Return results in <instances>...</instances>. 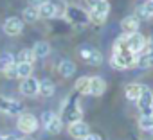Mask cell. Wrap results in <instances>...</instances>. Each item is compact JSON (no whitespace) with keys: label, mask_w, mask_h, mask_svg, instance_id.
<instances>
[{"label":"cell","mask_w":153,"mask_h":140,"mask_svg":"<svg viewBox=\"0 0 153 140\" xmlns=\"http://www.w3.org/2000/svg\"><path fill=\"white\" fill-rule=\"evenodd\" d=\"M81 117H83V110H81V106H79V102H78V94H72V95L63 102L59 119H61V122L72 124V122L81 120Z\"/></svg>","instance_id":"cell-1"},{"label":"cell","mask_w":153,"mask_h":140,"mask_svg":"<svg viewBox=\"0 0 153 140\" xmlns=\"http://www.w3.org/2000/svg\"><path fill=\"white\" fill-rule=\"evenodd\" d=\"M108 15H110V2L108 0H101V2L96 4L92 9H88L90 24H96V25H103L106 22Z\"/></svg>","instance_id":"cell-2"},{"label":"cell","mask_w":153,"mask_h":140,"mask_svg":"<svg viewBox=\"0 0 153 140\" xmlns=\"http://www.w3.org/2000/svg\"><path fill=\"white\" fill-rule=\"evenodd\" d=\"M65 18H67L70 24H74V25H88V24H90L88 11H85V9L79 7V6H67Z\"/></svg>","instance_id":"cell-3"},{"label":"cell","mask_w":153,"mask_h":140,"mask_svg":"<svg viewBox=\"0 0 153 140\" xmlns=\"http://www.w3.org/2000/svg\"><path fill=\"white\" fill-rule=\"evenodd\" d=\"M135 61H137V56L131 54L130 50H124V52H117V54H112V66L117 68V70H126V68H131L135 66Z\"/></svg>","instance_id":"cell-4"},{"label":"cell","mask_w":153,"mask_h":140,"mask_svg":"<svg viewBox=\"0 0 153 140\" xmlns=\"http://www.w3.org/2000/svg\"><path fill=\"white\" fill-rule=\"evenodd\" d=\"M79 56L83 61H87L90 66H99L103 63V54L92 45H81L79 47Z\"/></svg>","instance_id":"cell-5"},{"label":"cell","mask_w":153,"mask_h":140,"mask_svg":"<svg viewBox=\"0 0 153 140\" xmlns=\"http://www.w3.org/2000/svg\"><path fill=\"white\" fill-rule=\"evenodd\" d=\"M137 108L140 115H153V92L148 86H142V92L137 99Z\"/></svg>","instance_id":"cell-6"},{"label":"cell","mask_w":153,"mask_h":140,"mask_svg":"<svg viewBox=\"0 0 153 140\" xmlns=\"http://www.w3.org/2000/svg\"><path fill=\"white\" fill-rule=\"evenodd\" d=\"M16 127L24 133V135H31L38 129V119L33 115V113H22L18 115V120H16Z\"/></svg>","instance_id":"cell-7"},{"label":"cell","mask_w":153,"mask_h":140,"mask_svg":"<svg viewBox=\"0 0 153 140\" xmlns=\"http://www.w3.org/2000/svg\"><path fill=\"white\" fill-rule=\"evenodd\" d=\"M126 36V49L131 52V54H140L142 49H144V43H146V38L144 34L140 32H133V34H124Z\"/></svg>","instance_id":"cell-8"},{"label":"cell","mask_w":153,"mask_h":140,"mask_svg":"<svg viewBox=\"0 0 153 140\" xmlns=\"http://www.w3.org/2000/svg\"><path fill=\"white\" fill-rule=\"evenodd\" d=\"M0 111L9 113V115H22L24 113V106H22V102H18L15 99L0 95Z\"/></svg>","instance_id":"cell-9"},{"label":"cell","mask_w":153,"mask_h":140,"mask_svg":"<svg viewBox=\"0 0 153 140\" xmlns=\"http://www.w3.org/2000/svg\"><path fill=\"white\" fill-rule=\"evenodd\" d=\"M24 31V22L18 16H11L4 22V32L7 36H18Z\"/></svg>","instance_id":"cell-10"},{"label":"cell","mask_w":153,"mask_h":140,"mask_svg":"<svg viewBox=\"0 0 153 140\" xmlns=\"http://www.w3.org/2000/svg\"><path fill=\"white\" fill-rule=\"evenodd\" d=\"M88 133H90V127H88V124H87V122H83V120H78V122L68 124V135H70V136H74V138L83 140Z\"/></svg>","instance_id":"cell-11"},{"label":"cell","mask_w":153,"mask_h":140,"mask_svg":"<svg viewBox=\"0 0 153 140\" xmlns=\"http://www.w3.org/2000/svg\"><path fill=\"white\" fill-rule=\"evenodd\" d=\"M38 88H40V81L36 79V77H27V79H24L22 83H20V92L24 94V95H27V97H34V95H38Z\"/></svg>","instance_id":"cell-12"},{"label":"cell","mask_w":153,"mask_h":140,"mask_svg":"<svg viewBox=\"0 0 153 140\" xmlns=\"http://www.w3.org/2000/svg\"><path fill=\"white\" fill-rule=\"evenodd\" d=\"M105 92H106V83H105V79H103V77H99V76H92V77H90V88H88V95L101 97Z\"/></svg>","instance_id":"cell-13"},{"label":"cell","mask_w":153,"mask_h":140,"mask_svg":"<svg viewBox=\"0 0 153 140\" xmlns=\"http://www.w3.org/2000/svg\"><path fill=\"white\" fill-rule=\"evenodd\" d=\"M139 27H140V22L133 16V15H128L121 20V29L124 34H133V32H139Z\"/></svg>","instance_id":"cell-14"},{"label":"cell","mask_w":153,"mask_h":140,"mask_svg":"<svg viewBox=\"0 0 153 140\" xmlns=\"http://www.w3.org/2000/svg\"><path fill=\"white\" fill-rule=\"evenodd\" d=\"M58 72H59V76L65 77V79L72 77V76L76 74V65H74V61H72V59H61L59 65H58Z\"/></svg>","instance_id":"cell-15"},{"label":"cell","mask_w":153,"mask_h":140,"mask_svg":"<svg viewBox=\"0 0 153 140\" xmlns=\"http://www.w3.org/2000/svg\"><path fill=\"white\" fill-rule=\"evenodd\" d=\"M31 50H33V54H34L36 59H43V57H47L51 54V45L47 41H36Z\"/></svg>","instance_id":"cell-16"},{"label":"cell","mask_w":153,"mask_h":140,"mask_svg":"<svg viewBox=\"0 0 153 140\" xmlns=\"http://www.w3.org/2000/svg\"><path fill=\"white\" fill-rule=\"evenodd\" d=\"M38 16L43 18V20H51V18H56V11H54V6L51 0H45V2L38 7Z\"/></svg>","instance_id":"cell-17"},{"label":"cell","mask_w":153,"mask_h":140,"mask_svg":"<svg viewBox=\"0 0 153 140\" xmlns=\"http://www.w3.org/2000/svg\"><path fill=\"white\" fill-rule=\"evenodd\" d=\"M142 86H144V85H139V83H130V85H126V88H124L126 99L137 102V99H139V95H140V92H142Z\"/></svg>","instance_id":"cell-18"},{"label":"cell","mask_w":153,"mask_h":140,"mask_svg":"<svg viewBox=\"0 0 153 140\" xmlns=\"http://www.w3.org/2000/svg\"><path fill=\"white\" fill-rule=\"evenodd\" d=\"M15 76L16 79H27L33 76V65H27V63H16L15 65Z\"/></svg>","instance_id":"cell-19"},{"label":"cell","mask_w":153,"mask_h":140,"mask_svg":"<svg viewBox=\"0 0 153 140\" xmlns=\"http://www.w3.org/2000/svg\"><path fill=\"white\" fill-rule=\"evenodd\" d=\"M56 92V86L51 79H42L40 81V88H38V94L43 95V97H52Z\"/></svg>","instance_id":"cell-20"},{"label":"cell","mask_w":153,"mask_h":140,"mask_svg":"<svg viewBox=\"0 0 153 140\" xmlns=\"http://www.w3.org/2000/svg\"><path fill=\"white\" fill-rule=\"evenodd\" d=\"M15 56L11 54V52H2L0 54V70H2V72L6 74L9 68H13L15 66Z\"/></svg>","instance_id":"cell-21"},{"label":"cell","mask_w":153,"mask_h":140,"mask_svg":"<svg viewBox=\"0 0 153 140\" xmlns=\"http://www.w3.org/2000/svg\"><path fill=\"white\" fill-rule=\"evenodd\" d=\"M88 88H90V77L88 76H83L76 81L74 85V90L76 94H81V95H88Z\"/></svg>","instance_id":"cell-22"},{"label":"cell","mask_w":153,"mask_h":140,"mask_svg":"<svg viewBox=\"0 0 153 140\" xmlns=\"http://www.w3.org/2000/svg\"><path fill=\"white\" fill-rule=\"evenodd\" d=\"M45 129L51 133V135H58L61 129H63V122H61V119H59V115H54L47 124H45Z\"/></svg>","instance_id":"cell-23"},{"label":"cell","mask_w":153,"mask_h":140,"mask_svg":"<svg viewBox=\"0 0 153 140\" xmlns=\"http://www.w3.org/2000/svg\"><path fill=\"white\" fill-rule=\"evenodd\" d=\"M34 59H36V57H34V54H33L31 49H22V50L15 56V61H16V63H27V65H33Z\"/></svg>","instance_id":"cell-24"},{"label":"cell","mask_w":153,"mask_h":140,"mask_svg":"<svg viewBox=\"0 0 153 140\" xmlns=\"http://www.w3.org/2000/svg\"><path fill=\"white\" fill-rule=\"evenodd\" d=\"M139 127L146 133H153V115H140L139 117Z\"/></svg>","instance_id":"cell-25"},{"label":"cell","mask_w":153,"mask_h":140,"mask_svg":"<svg viewBox=\"0 0 153 140\" xmlns=\"http://www.w3.org/2000/svg\"><path fill=\"white\" fill-rule=\"evenodd\" d=\"M40 16H38V9L36 7H25L24 9V22H29V24H33V22H36Z\"/></svg>","instance_id":"cell-26"},{"label":"cell","mask_w":153,"mask_h":140,"mask_svg":"<svg viewBox=\"0 0 153 140\" xmlns=\"http://www.w3.org/2000/svg\"><path fill=\"white\" fill-rule=\"evenodd\" d=\"M124 50H128V49H126V36L123 34V36H119V38L114 41V47H112V54H117V52H124Z\"/></svg>","instance_id":"cell-27"},{"label":"cell","mask_w":153,"mask_h":140,"mask_svg":"<svg viewBox=\"0 0 153 140\" xmlns=\"http://www.w3.org/2000/svg\"><path fill=\"white\" fill-rule=\"evenodd\" d=\"M52 6H54V11H56V16H65V11H67V2L65 0H51Z\"/></svg>","instance_id":"cell-28"},{"label":"cell","mask_w":153,"mask_h":140,"mask_svg":"<svg viewBox=\"0 0 153 140\" xmlns=\"http://www.w3.org/2000/svg\"><path fill=\"white\" fill-rule=\"evenodd\" d=\"M140 54H144V56H148V57H151V59H153V36H149V38L146 40L144 49H142V52H140Z\"/></svg>","instance_id":"cell-29"},{"label":"cell","mask_w":153,"mask_h":140,"mask_svg":"<svg viewBox=\"0 0 153 140\" xmlns=\"http://www.w3.org/2000/svg\"><path fill=\"white\" fill-rule=\"evenodd\" d=\"M142 9H144L146 16L151 18L153 16V0H144V2H142Z\"/></svg>","instance_id":"cell-30"},{"label":"cell","mask_w":153,"mask_h":140,"mask_svg":"<svg viewBox=\"0 0 153 140\" xmlns=\"http://www.w3.org/2000/svg\"><path fill=\"white\" fill-rule=\"evenodd\" d=\"M54 115H56L54 111H43V113H42V124L45 126V124H47V122H49V120L54 117Z\"/></svg>","instance_id":"cell-31"},{"label":"cell","mask_w":153,"mask_h":140,"mask_svg":"<svg viewBox=\"0 0 153 140\" xmlns=\"http://www.w3.org/2000/svg\"><path fill=\"white\" fill-rule=\"evenodd\" d=\"M83 140H103V138H101L99 135H96V133H88V135H87Z\"/></svg>","instance_id":"cell-32"},{"label":"cell","mask_w":153,"mask_h":140,"mask_svg":"<svg viewBox=\"0 0 153 140\" xmlns=\"http://www.w3.org/2000/svg\"><path fill=\"white\" fill-rule=\"evenodd\" d=\"M43 2H45V0H29V4H31V7H36V9H38V7H40V6H42Z\"/></svg>","instance_id":"cell-33"},{"label":"cell","mask_w":153,"mask_h":140,"mask_svg":"<svg viewBox=\"0 0 153 140\" xmlns=\"http://www.w3.org/2000/svg\"><path fill=\"white\" fill-rule=\"evenodd\" d=\"M99 2H101V0H85V4H87L88 9H92V7H94L96 4H99Z\"/></svg>","instance_id":"cell-34"},{"label":"cell","mask_w":153,"mask_h":140,"mask_svg":"<svg viewBox=\"0 0 153 140\" xmlns=\"http://www.w3.org/2000/svg\"><path fill=\"white\" fill-rule=\"evenodd\" d=\"M0 140H18V138H15L13 135H0Z\"/></svg>","instance_id":"cell-35"},{"label":"cell","mask_w":153,"mask_h":140,"mask_svg":"<svg viewBox=\"0 0 153 140\" xmlns=\"http://www.w3.org/2000/svg\"><path fill=\"white\" fill-rule=\"evenodd\" d=\"M18 140H33V138H29V136H24V138H18Z\"/></svg>","instance_id":"cell-36"}]
</instances>
